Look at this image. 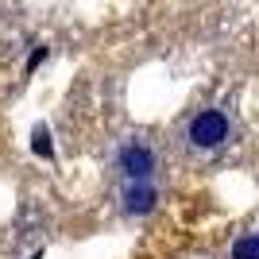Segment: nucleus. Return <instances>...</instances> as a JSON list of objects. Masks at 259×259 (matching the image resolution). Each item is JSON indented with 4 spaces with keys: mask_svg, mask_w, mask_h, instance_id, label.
Here are the masks:
<instances>
[{
    "mask_svg": "<svg viewBox=\"0 0 259 259\" xmlns=\"http://www.w3.org/2000/svg\"><path fill=\"white\" fill-rule=\"evenodd\" d=\"M228 140V116L221 108H205V112H197L190 120V143L209 151V147H221Z\"/></svg>",
    "mask_w": 259,
    "mask_h": 259,
    "instance_id": "1",
    "label": "nucleus"
},
{
    "mask_svg": "<svg viewBox=\"0 0 259 259\" xmlns=\"http://www.w3.org/2000/svg\"><path fill=\"white\" fill-rule=\"evenodd\" d=\"M116 166L124 170V178H132V182H147L151 170H155V151L143 147V143H128V147H120Z\"/></svg>",
    "mask_w": 259,
    "mask_h": 259,
    "instance_id": "2",
    "label": "nucleus"
},
{
    "mask_svg": "<svg viewBox=\"0 0 259 259\" xmlns=\"http://www.w3.org/2000/svg\"><path fill=\"white\" fill-rule=\"evenodd\" d=\"M155 201H159V190H155L151 182H132L128 190H124V213H132V217L151 213Z\"/></svg>",
    "mask_w": 259,
    "mask_h": 259,
    "instance_id": "3",
    "label": "nucleus"
},
{
    "mask_svg": "<svg viewBox=\"0 0 259 259\" xmlns=\"http://www.w3.org/2000/svg\"><path fill=\"white\" fill-rule=\"evenodd\" d=\"M31 151L39 155V159H54V147H51V132H47V124H35V132H31Z\"/></svg>",
    "mask_w": 259,
    "mask_h": 259,
    "instance_id": "4",
    "label": "nucleus"
},
{
    "mask_svg": "<svg viewBox=\"0 0 259 259\" xmlns=\"http://www.w3.org/2000/svg\"><path fill=\"white\" fill-rule=\"evenodd\" d=\"M232 259H259V236H240L232 244Z\"/></svg>",
    "mask_w": 259,
    "mask_h": 259,
    "instance_id": "5",
    "label": "nucleus"
},
{
    "mask_svg": "<svg viewBox=\"0 0 259 259\" xmlns=\"http://www.w3.org/2000/svg\"><path fill=\"white\" fill-rule=\"evenodd\" d=\"M43 58H47V47H39V51H35L31 58H27V74H31L35 66H43Z\"/></svg>",
    "mask_w": 259,
    "mask_h": 259,
    "instance_id": "6",
    "label": "nucleus"
},
{
    "mask_svg": "<svg viewBox=\"0 0 259 259\" xmlns=\"http://www.w3.org/2000/svg\"><path fill=\"white\" fill-rule=\"evenodd\" d=\"M31 259H43V251H35V255H31Z\"/></svg>",
    "mask_w": 259,
    "mask_h": 259,
    "instance_id": "7",
    "label": "nucleus"
}]
</instances>
